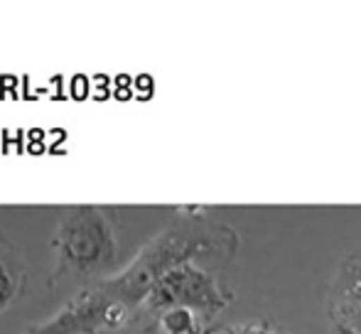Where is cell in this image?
Instances as JSON below:
<instances>
[{"instance_id":"4","label":"cell","mask_w":361,"mask_h":334,"mask_svg":"<svg viewBox=\"0 0 361 334\" xmlns=\"http://www.w3.org/2000/svg\"><path fill=\"white\" fill-rule=\"evenodd\" d=\"M133 322V312L123 302L109 297L99 285L89 283L62 310L42 322L30 325L23 334H99L104 330H121Z\"/></svg>"},{"instance_id":"7","label":"cell","mask_w":361,"mask_h":334,"mask_svg":"<svg viewBox=\"0 0 361 334\" xmlns=\"http://www.w3.org/2000/svg\"><path fill=\"white\" fill-rule=\"evenodd\" d=\"M209 330L212 327L207 325L204 317L190 307H170L162 315H157L150 327V332L160 334H207Z\"/></svg>"},{"instance_id":"3","label":"cell","mask_w":361,"mask_h":334,"mask_svg":"<svg viewBox=\"0 0 361 334\" xmlns=\"http://www.w3.org/2000/svg\"><path fill=\"white\" fill-rule=\"evenodd\" d=\"M219 268L202 261H187L182 266L167 271L145 300L133 312V322H138L145 332H150L157 315H162L170 307H190L200 312L212 327V322L233 302V290L226 287L219 278Z\"/></svg>"},{"instance_id":"2","label":"cell","mask_w":361,"mask_h":334,"mask_svg":"<svg viewBox=\"0 0 361 334\" xmlns=\"http://www.w3.org/2000/svg\"><path fill=\"white\" fill-rule=\"evenodd\" d=\"M54 266L47 285H57L64 278L74 280H101L118 258V234L116 221L101 206L76 204L59 211L52 231Z\"/></svg>"},{"instance_id":"1","label":"cell","mask_w":361,"mask_h":334,"mask_svg":"<svg viewBox=\"0 0 361 334\" xmlns=\"http://www.w3.org/2000/svg\"><path fill=\"white\" fill-rule=\"evenodd\" d=\"M238 249H241V236L231 224L207 216V209L202 206H185L160 234L152 236L135 253V258L123 271L101 278L94 285L135 312L150 287L167 271L187 261H202L224 271Z\"/></svg>"},{"instance_id":"5","label":"cell","mask_w":361,"mask_h":334,"mask_svg":"<svg viewBox=\"0 0 361 334\" xmlns=\"http://www.w3.org/2000/svg\"><path fill=\"white\" fill-rule=\"evenodd\" d=\"M327 322L334 334H361V249L337 266L327 290Z\"/></svg>"},{"instance_id":"9","label":"cell","mask_w":361,"mask_h":334,"mask_svg":"<svg viewBox=\"0 0 361 334\" xmlns=\"http://www.w3.org/2000/svg\"><path fill=\"white\" fill-rule=\"evenodd\" d=\"M276 334H288V332H283L281 327H278V330H276Z\"/></svg>"},{"instance_id":"6","label":"cell","mask_w":361,"mask_h":334,"mask_svg":"<svg viewBox=\"0 0 361 334\" xmlns=\"http://www.w3.org/2000/svg\"><path fill=\"white\" fill-rule=\"evenodd\" d=\"M25 280L27 271L23 256L5 236H0V315L23 295Z\"/></svg>"},{"instance_id":"8","label":"cell","mask_w":361,"mask_h":334,"mask_svg":"<svg viewBox=\"0 0 361 334\" xmlns=\"http://www.w3.org/2000/svg\"><path fill=\"white\" fill-rule=\"evenodd\" d=\"M278 327L268 320H248V322H233V325L212 327L207 334H276Z\"/></svg>"}]
</instances>
